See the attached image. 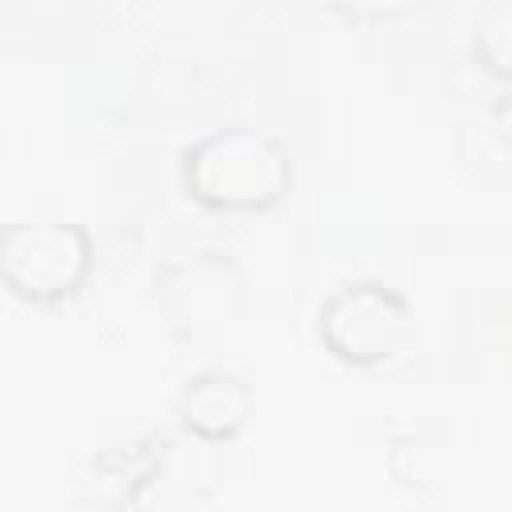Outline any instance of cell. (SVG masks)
<instances>
[{
	"mask_svg": "<svg viewBox=\"0 0 512 512\" xmlns=\"http://www.w3.org/2000/svg\"><path fill=\"white\" fill-rule=\"evenodd\" d=\"M244 412H248V392L232 376H200L180 396L184 428L196 432L200 440H224V436H232L244 424Z\"/></svg>",
	"mask_w": 512,
	"mask_h": 512,
	"instance_id": "obj_5",
	"label": "cell"
},
{
	"mask_svg": "<svg viewBox=\"0 0 512 512\" xmlns=\"http://www.w3.org/2000/svg\"><path fill=\"white\" fill-rule=\"evenodd\" d=\"M236 288L232 268L220 260H196L164 276V296L180 324H220L236 304Z\"/></svg>",
	"mask_w": 512,
	"mask_h": 512,
	"instance_id": "obj_4",
	"label": "cell"
},
{
	"mask_svg": "<svg viewBox=\"0 0 512 512\" xmlns=\"http://www.w3.org/2000/svg\"><path fill=\"white\" fill-rule=\"evenodd\" d=\"M184 180L192 196L208 208H268L288 184V156L264 132L224 128L188 152Z\"/></svg>",
	"mask_w": 512,
	"mask_h": 512,
	"instance_id": "obj_1",
	"label": "cell"
},
{
	"mask_svg": "<svg viewBox=\"0 0 512 512\" xmlns=\"http://www.w3.org/2000/svg\"><path fill=\"white\" fill-rule=\"evenodd\" d=\"M320 328H324L328 348L352 364H376V360L396 356L412 332L404 300L376 284H356V288L336 292L324 308Z\"/></svg>",
	"mask_w": 512,
	"mask_h": 512,
	"instance_id": "obj_3",
	"label": "cell"
},
{
	"mask_svg": "<svg viewBox=\"0 0 512 512\" xmlns=\"http://www.w3.org/2000/svg\"><path fill=\"white\" fill-rule=\"evenodd\" d=\"M496 128L504 132V140L512 144V92L500 100V108H496Z\"/></svg>",
	"mask_w": 512,
	"mask_h": 512,
	"instance_id": "obj_7",
	"label": "cell"
},
{
	"mask_svg": "<svg viewBox=\"0 0 512 512\" xmlns=\"http://www.w3.org/2000/svg\"><path fill=\"white\" fill-rule=\"evenodd\" d=\"M88 256V236L76 224H12L0 240V276L16 296L48 304L80 288Z\"/></svg>",
	"mask_w": 512,
	"mask_h": 512,
	"instance_id": "obj_2",
	"label": "cell"
},
{
	"mask_svg": "<svg viewBox=\"0 0 512 512\" xmlns=\"http://www.w3.org/2000/svg\"><path fill=\"white\" fill-rule=\"evenodd\" d=\"M476 52L488 68L512 80V0L484 8V16L476 20Z\"/></svg>",
	"mask_w": 512,
	"mask_h": 512,
	"instance_id": "obj_6",
	"label": "cell"
}]
</instances>
